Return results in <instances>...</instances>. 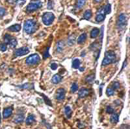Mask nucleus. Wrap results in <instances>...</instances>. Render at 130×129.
Returning <instances> with one entry per match:
<instances>
[{"instance_id":"2f4dec72","label":"nucleus","mask_w":130,"mask_h":129,"mask_svg":"<svg viewBox=\"0 0 130 129\" xmlns=\"http://www.w3.org/2000/svg\"><path fill=\"white\" fill-rule=\"evenodd\" d=\"M106 112H107V113H114V108H113V107H111V106H107V108H106Z\"/></svg>"},{"instance_id":"c85d7f7f","label":"nucleus","mask_w":130,"mask_h":129,"mask_svg":"<svg viewBox=\"0 0 130 129\" xmlns=\"http://www.w3.org/2000/svg\"><path fill=\"white\" fill-rule=\"evenodd\" d=\"M11 39V36H10L9 34H5V37H4V40H5V44H9V43H10V40Z\"/></svg>"},{"instance_id":"393cba45","label":"nucleus","mask_w":130,"mask_h":129,"mask_svg":"<svg viewBox=\"0 0 130 129\" xmlns=\"http://www.w3.org/2000/svg\"><path fill=\"white\" fill-rule=\"evenodd\" d=\"M17 42L16 38H13V37H11V39L10 40V43H9V45L11 48H15L17 46Z\"/></svg>"},{"instance_id":"b1692460","label":"nucleus","mask_w":130,"mask_h":129,"mask_svg":"<svg viewBox=\"0 0 130 129\" xmlns=\"http://www.w3.org/2000/svg\"><path fill=\"white\" fill-rule=\"evenodd\" d=\"M72 67L74 68H78L80 67V60L79 59H74L72 62Z\"/></svg>"},{"instance_id":"c9c22d12","label":"nucleus","mask_w":130,"mask_h":129,"mask_svg":"<svg viewBox=\"0 0 130 129\" xmlns=\"http://www.w3.org/2000/svg\"><path fill=\"white\" fill-rule=\"evenodd\" d=\"M50 68H51V69H53V70H56L57 68V63H51L50 64Z\"/></svg>"},{"instance_id":"7ed1b4c3","label":"nucleus","mask_w":130,"mask_h":129,"mask_svg":"<svg viewBox=\"0 0 130 129\" xmlns=\"http://www.w3.org/2000/svg\"><path fill=\"white\" fill-rule=\"evenodd\" d=\"M127 23H128V17H127V15H126L125 13L120 14L119 17H117V21H116L117 29H118L119 30H122V29L126 28Z\"/></svg>"},{"instance_id":"2eb2a0df","label":"nucleus","mask_w":130,"mask_h":129,"mask_svg":"<svg viewBox=\"0 0 130 129\" xmlns=\"http://www.w3.org/2000/svg\"><path fill=\"white\" fill-rule=\"evenodd\" d=\"M20 29H21V25L18 24V23L13 24V25H11V27L8 28V30H9V31H11V32H18Z\"/></svg>"},{"instance_id":"20e7f679","label":"nucleus","mask_w":130,"mask_h":129,"mask_svg":"<svg viewBox=\"0 0 130 129\" xmlns=\"http://www.w3.org/2000/svg\"><path fill=\"white\" fill-rule=\"evenodd\" d=\"M42 5H43V4H42L40 0H33L26 7V12L27 13H31L33 11H36L37 10L41 8Z\"/></svg>"},{"instance_id":"f3484780","label":"nucleus","mask_w":130,"mask_h":129,"mask_svg":"<svg viewBox=\"0 0 130 129\" xmlns=\"http://www.w3.org/2000/svg\"><path fill=\"white\" fill-rule=\"evenodd\" d=\"M86 38H87L86 33H82V34H81L77 39V43L78 44H82V43H83L85 41H86Z\"/></svg>"},{"instance_id":"4468645a","label":"nucleus","mask_w":130,"mask_h":129,"mask_svg":"<svg viewBox=\"0 0 130 129\" xmlns=\"http://www.w3.org/2000/svg\"><path fill=\"white\" fill-rule=\"evenodd\" d=\"M62 77L59 74H56L55 75H53L52 79H51V82L54 84H58L59 82H62Z\"/></svg>"},{"instance_id":"423d86ee","label":"nucleus","mask_w":130,"mask_h":129,"mask_svg":"<svg viewBox=\"0 0 130 129\" xmlns=\"http://www.w3.org/2000/svg\"><path fill=\"white\" fill-rule=\"evenodd\" d=\"M40 62V56L38 54H32L30 56H28L25 60V63L29 66L36 65Z\"/></svg>"},{"instance_id":"58836bf2","label":"nucleus","mask_w":130,"mask_h":129,"mask_svg":"<svg viewBox=\"0 0 130 129\" xmlns=\"http://www.w3.org/2000/svg\"><path fill=\"white\" fill-rule=\"evenodd\" d=\"M102 1V0H95V2L96 3H101Z\"/></svg>"},{"instance_id":"f704fd0d","label":"nucleus","mask_w":130,"mask_h":129,"mask_svg":"<svg viewBox=\"0 0 130 129\" xmlns=\"http://www.w3.org/2000/svg\"><path fill=\"white\" fill-rule=\"evenodd\" d=\"M6 14V11L4 8H0V17H4Z\"/></svg>"},{"instance_id":"412c9836","label":"nucleus","mask_w":130,"mask_h":129,"mask_svg":"<svg viewBox=\"0 0 130 129\" xmlns=\"http://www.w3.org/2000/svg\"><path fill=\"white\" fill-rule=\"evenodd\" d=\"M85 3H86V0H77L76 3H75V8L76 9H81L85 5Z\"/></svg>"},{"instance_id":"a878e982","label":"nucleus","mask_w":130,"mask_h":129,"mask_svg":"<svg viewBox=\"0 0 130 129\" xmlns=\"http://www.w3.org/2000/svg\"><path fill=\"white\" fill-rule=\"evenodd\" d=\"M106 94H107V96H112V95H114V89L112 88V87H110V88H107V91H106Z\"/></svg>"},{"instance_id":"c756f323","label":"nucleus","mask_w":130,"mask_h":129,"mask_svg":"<svg viewBox=\"0 0 130 129\" xmlns=\"http://www.w3.org/2000/svg\"><path fill=\"white\" fill-rule=\"evenodd\" d=\"M104 11H105V14L110 13V11H111V5H110V4H107V5L104 7Z\"/></svg>"},{"instance_id":"bb28decb","label":"nucleus","mask_w":130,"mask_h":129,"mask_svg":"<svg viewBox=\"0 0 130 129\" xmlns=\"http://www.w3.org/2000/svg\"><path fill=\"white\" fill-rule=\"evenodd\" d=\"M94 79H95V75H89L85 78V81L88 83H92L94 82Z\"/></svg>"},{"instance_id":"aec40b11","label":"nucleus","mask_w":130,"mask_h":129,"mask_svg":"<svg viewBox=\"0 0 130 129\" xmlns=\"http://www.w3.org/2000/svg\"><path fill=\"white\" fill-rule=\"evenodd\" d=\"M110 120H111L112 123L116 124L119 120V114L118 113H112L111 117H110Z\"/></svg>"},{"instance_id":"6e6552de","label":"nucleus","mask_w":130,"mask_h":129,"mask_svg":"<svg viewBox=\"0 0 130 129\" xmlns=\"http://www.w3.org/2000/svg\"><path fill=\"white\" fill-rule=\"evenodd\" d=\"M65 95H66V90L64 88H58L56 92V99L59 101H62L65 98Z\"/></svg>"},{"instance_id":"7c9ffc66","label":"nucleus","mask_w":130,"mask_h":129,"mask_svg":"<svg viewBox=\"0 0 130 129\" xmlns=\"http://www.w3.org/2000/svg\"><path fill=\"white\" fill-rule=\"evenodd\" d=\"M7 50V45L5 44V43H0V50L2 51V52H5Z\"/></svg>"},{"instance_id":"f8f14e48","label":"nucleus","mask_w":130,"mask_h":129,"mask_svg":"<svg viewBox=\"0 0 130 129\" xmlns=\"http://www.w3.org/2000/svg\"><path fill=\"white\" fill-rule=\"evenodd\" d=\"M64 47H65V43L62 40H60L57 43V45H56V51L58 53L62 52V50H64Z\"/></svg>"},{"instance_id":"9b49d317","label":"nucleus","mask_w":130,"mask_h":129,"mask_svg":"<svg viewBox=\"0 0 130 129\" xmlns=\"http://www.w3.org/2000/svg\"><path fill=\"white\" fill-rule=\"evenodd\" d=\"M12 113H13V107H6L3 111V117L5 118V119H7V118H9L10 116L11 115Z\"/></svg>"},{"instance_id":"39448f33","label":"nucleus","mask_w":130,"mask_h":129,"mask_svg":"<svg viewBox=\"0 0 130 129\" xmlns=\"http://www.w3.org/2000/svg\"><path fill=\"white\" fill-rule=\"evenodd\" d=\"M42 20H43V24L46 25V26H49L54 22L55 16L52 12H45V13H43V17H42Z\"/></svg>"},{"instance_id":"ddd939ff","label":"nucleus","mask_w":130,"mask_h":129,"mask_svg":"<svg viewBox=\"0 0 130 129\" xmlns=\"http://www.w3.org/2000/svg\"><path fill=\"white\" fill-rule=\"evenodd\" d=\"M89 95V90L88 88H81L79 92H78V95L80 98H85Z\"/></svg>"},{"instance_id":"f257e3e1","label":"nucleus","mask_w":130,"mask_h":129,"mask_svg":"<svg viewBox=\"0 0 130 129\" xmlns=\"http://www.w3.org/2000/svg\"><path fill=\"white\" fill-rule=\"evenodd\" d=\"M37 28V23L33 19H28L24 22L23 24V29L24 31L29 35L33 34Z\"/></svg>"},{"instance_id":"5701e85b","label":"nucleus","mask_w":130,"mask_h":129,"mask_svg":"<svg viewBox=\"0 0 130 129\" xmlns=\"http://www.w3.org/2000/svg\"><path fill=\"white\" fill-rule=\"evenodd\" d=\"M91 17H92V11H90V10H87L86 11L84 12L83 18H84V19H86V20H89Z\"/></svg>"},{"instance_id":"a211bd4d","label":"nucleus","mask_w":130,"mask_h":129,"mask_svg":"<svg viewBox=\"0 0 130 129\" xmlns=\"http://www.w3.org/2000/svg\"><path fill=\"white\" fill-rule=\"evenodd\" d=\"M99 32H100V30H99L98 28H94L90 32V37L91 38H96L99 35Z\"/></svg>"},{"instance_id":"e433bc0d","label":"nucleus","mask_w":130,"mask_h":129,"mask_svg":"<svg viewBox=\"0 0 130 129\" xmlns=\"http://www.w3.org/2000/svg\"><path fill=\"white\" fill-rule=\"evenodd\" d=\"M43 97L44 98V99H45V100H44V101H45V102H46V103H47V104L50 105V106H52V104H51V102L49 101V99H48V98H47V97H46L45 95H43Z\"/></svg>"},{"instance_id":"0eeeda50","label":"nucleus","mask_w":130,"mask_h":129,"mask_svg":"<svg viewBox=\"0 0 130 129\" xmlns=\"http://www.w3.org/2000/svg\"><path fill=\"white\" fill-rule=\"evenodd\" d=\"M106 17L105 11H104V7H101L99 11H97V14H96V21L97 23H102V21H104Z\"/></svg>"},{"instance_id":"4be33fe9","label":"nucleus","mask_w":130,"mask_h":129,"mask_svg":"<svg viewBox=\"0 0 130 129\" xmlns=\"http://www.w3.org/2000/svg\"><path fill=\"white\" fill-rule=\"evenodd\" d=\"M75 35H74V34L68 36V46H73L74 43H75Z\"/></svg>"},{"instance_id":"1a4fd4ad","label":"nucleus","mask_w":130,"mask_h":129,"mask_svg":"<svg viewBox=\"0 0 130 129\" xmlns=\"http://www.w3.org/2000/svg\"><path fill=\"white\" fill-rule=\"evenodd\" d=\"M29 52H30L29 48L28 47H22V48L17 49V50H16V51H15V56H23L27 55Z\"/></svg>"},{"instance_id":"f03ea898","label":"nucleus","mask_w":130,"mask_h":129,"mask_svg":"<svg viewBox=\"0 0 130 129\" xmlns=\"http://www.w3.org/2000/svg\"><path fill=\"white\" fill-rule=\"evenodd\" d=\"M116 60V56H115V53L112 50H109V51H107L105 54V57L102 60V65L103 67L108 65V64L112 63V62H114Z\"/></svg>"},{"instance_id":"9d476101","label":"nucleus","mask_w":130,"mask_h":129,"mask_svg":"<svg viewBox=\"0 0 130 129\" xmlns=\"http://www.w3.org/2000/svg\"><path fill=\"white\" fill-rule=\"evenodd\" d=\"M23 120H24V114H23V113H19L14 117L13 121L16 123V124H20V123L23 122Z\"/></svg>"},{"instance_id":"ea45409f","label":"nucleus","mask_w":130,"mask_h":129,"mask_svg":"<svg viewBox=\"0 0 130 129\" xmlns=\"http://www.w3.org/2000/svg\"><path fill=\"white\" fill-rule=\"evenodd\" d=\"M0 120H1V114H0Z\"/></svg>"},{"instance_id":"cd10ccee","label":"nucleus","mask_w":130,"mask_h":129,"mask_svg":"<svg viewBox=\"0 0 130 129\" xmlns=\"http://www.w3.org/2000/svg\"><path fill=\"white\" fill-rule=\"evenodd\" d=\"M77 90H78V84L76 83V82L72 83V85H71V88H70L71 92H72V93H75V92H76Z\"/></svg>"},{"instance_id":"dca6fc26","label":"nucleus","mask_w":130,"mask_h":129,"mask_svg":"<svg viewBox=\"0 0 130 129\" xmlns=\"http://www.w3.org/2000/svg\"><path fill=\"white\" fill-rule=\"evenodd\" d=\"M35 120H35V116L33 114H30L27 117V119L25 120V123H26V125H32L35 122Z\"/></svg>"},{"instance_id":"4c0bfd02","label":"nucleus","mask_w":130,"mask_h":129,"mask_svg":"<svg viewBox=\"0 0 130 129\" xmlns=\"http://www.w3.org/2000/svg\"><path fill=\"white\" fill-rule=\"evenodd\" d=\"M50 3H51V0H49V5H48V9H50V8H51V4H50Z\"/></svg>"},{"instance_id":"6ab92c4d","label":"nucleus","mask_w":130,"mask_h":129,"mask_svg":"<svg viewBox=\"0 0 130 129\" xmlns=\"http://www.w3.org/2000/svg\"><path fill=\"white\" fill-rule=\"evenodd\" d=\"M64 113L66 115L67 118H70L72 115V110H71V107L69 106H66L65 108H64Z\"/></svg>"},{"instance_id":"72a5a7b5","label":"nucleus","mask_w":130,"mask_h":129,"mask_svg":"<svg viewBox=\"0 0 130 129\" xmlns=\"http://www.w3.org/2000/svg\"><path fill=\"white\" fill-rule=\"evenodd\" d=\"M112 88H114V90H115V89H118V88H120V83H119V82H114V83H113V86H112Z\"/></svg>"},{"instance_id":"a19ab883","label":"nucleus","mask_w":130,"mask_h":129,"mask_svg":"<svg viewBox=\"0 0 130 129\" xmlns=\"http://www.w3.org/2000/svg\"><path fill=\"white\" fill-rule=\"evenodd\" d=\"M23 2H24V1H25V0H23Z\"/></svg>"},{"instance_id":"473e14b6","label":"nucleus","mask_w":130,"mask_h":129,"mask_svg":"<svg viewBox=\"0 0 130 129\" xmlns=\"http://www.w3.org/2000/svg\"><path fill=\"white\" fill-rule=\"evenodd\" d=\"M49 50H50V47L46 48V50L44 51V54H43V59L48 58L50 56V54H49Z\"/></svg>"}]
</instances>
